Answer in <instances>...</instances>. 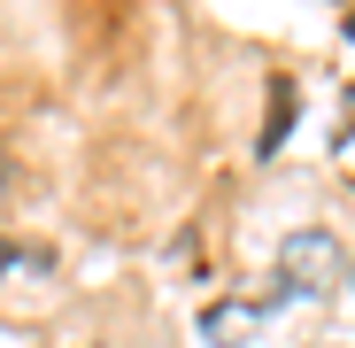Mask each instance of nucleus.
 I'll return each instance as SVG.
<instances>
[{"mask_svg": "<svg viewBox=\"0 0 355 348\" xmlns=\"http://www.w3.org/2000/svg\"><path fill=\"white\" fill-rule=\"evenodd\" d=\"M332 271H340V248L324 240V232H293L286 256H278V302H293V295H324Z\"/></svg>", "mask_w": 355, "mask_h": 348, "instance_id": "1", "label": "nucleus"}]
</instances>
